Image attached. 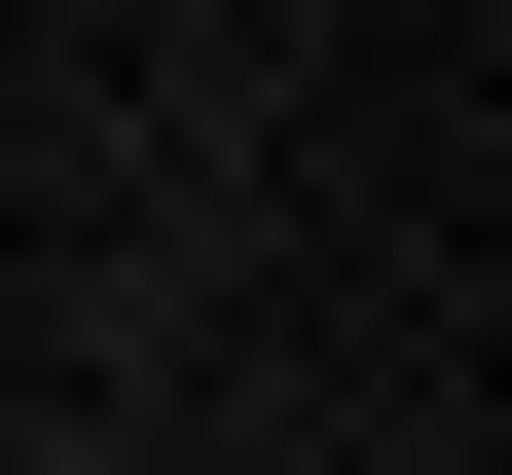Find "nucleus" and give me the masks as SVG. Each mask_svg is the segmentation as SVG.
<instances>
[]
</instances>
